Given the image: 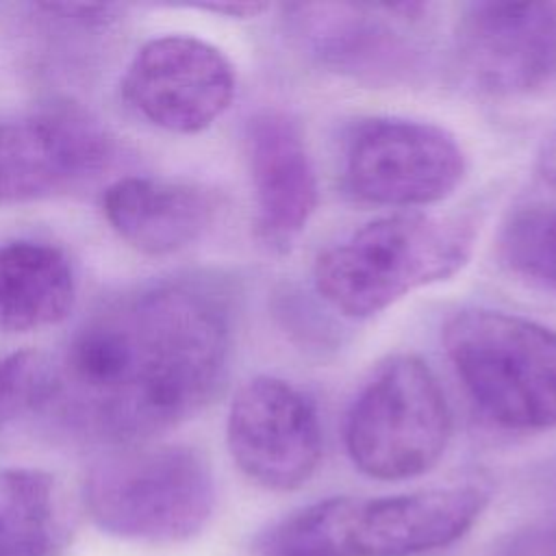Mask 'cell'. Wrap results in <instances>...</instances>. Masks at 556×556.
Segmentation results:
<instances>
[{
	"instance_id": "8992f818",
	"label": "cell",
	"mask_w": 556,
	"mask_h": 556,
	"mask_svg": "<svg viewBox=\"0 0 556 556\" xmlns=\"http://www.w3.org/2000/svg\"><path fill=\"white\" fill-rule=\"evenodd\" d=\"M465 154L445 128L406 117H367L348 135L343 180L363 202L415 208L460 185Z\"/></svg>"
},
{
	"instance_id": "3957f363",
	"label": "cell",
	"mask_w": 556,
	"mask_h": 556,
	"mask_svg": "<svg viewBox=\"0 0 556 556\" xmlns=\"http://www.w3.org/2000/svg\"><path fill=\"white\" fill-rule=\"evenodd\" d=\"M93 523L124 541L172 545L193 539L215 508L208 460L189 445H119L100 456L85 478Z\"/></svg>"
},
{
	"instance_id": "ac0fdd59",
	"label": "cell",
	"mask_w": 556,
	"mask_h": 556,
	"mask_svg": "<svg viewBox=\"0 0 556 556\" xmlns=\"http://www.w3.org/2000/svg\"><path fill=\"white\" fill-rule=\"evenodd\" d=\"M50 363L33 350L0 358V430L28 410L41 408L48 391Z\"/></svg>"
},
{
	"instance_id": "ba28073f",
	"label": "cell",
	"mask_w": 556,
	"mask_h": 556,
	"mask_svg": "<svg viewBox=\"0 0 556 556\" xmlns=\"http://www.w3.org/2000/svg\"><path fill=\"white\" fill-rule=\"evenodd\" d=\"M226 443L241 473L269 491L306 484L324 450L313 402L276 376H256L235 393Z\"/></svg>"
},
{
	"instance_id": "7c38bea8",
	"label": "cell",
	"mask_w": 556,
	"mask_h": 556,
	"mask_svg": "<svg viewBox=\"0 0 556 556\" xmlns=\"http://www.w3.org/2000/svg\"><path fill=\"white\" fill-rule=\"evenodd\" d=\"M289 24L308 56L356 78H393L406 72L417 52L408 28L428 7L400 4H293Z\"/></svg>"
},
{
	"instance_id": "30bf717a",
	"label": "cell",
	"mask_w": 556,
	"mask_h": 556,
	"mask_svg": "<svg viewBox=\"0 0 556 556\" xmlns=\"http://www.w3.org/2000/svg\"><path fill=\"white\" fill-rule=\"evenodd\" d=\"M480 482L384 497L337 495L345 556H415L458 541L489 506Z\"/></svg>"
},
{
	"instance_id": "4fadbf2b",
	"label": "cell",
	"mask_w": 556,
	"mask_h": 556,
	"mask_svg": "<svg viewBox=\"0 0 556 556\" xmlns=\"http://www.w3.org/2000/svg\"><path fill=\"white\" fill-rule=\"evenodd\" d=\"M256 235L285 252L306 228L319 204V187L298 122L278 109L256 111L243 130Z\"/></svg>"
},
{
	"instance_id": "2e32d148",
	"label": "cell",
	"mask_w": 556,
	"mask_h": 556,
	"mask_svg": "<svg viewBox=\"0 0 556 556\" xmlns=\"http://www.w3.org/2000/svg\"><path fill=\"white\" fill-rule=\"evenodd\" d=\"M56 482L39 469H0V556H54L65 545Z\"/></svg>"
},
{
	"instance_id": "9a60e30c",
	"label": "cell",
	"mask_w": 556,
	"mask_h": 556,
	"mask_svg": "<svg viewBox=\"0 0 556 556\" xmlns=\"http://www.w3.org/2000/svg\"><path fill=\"white\" fill-rule=\"evenodd\" d=\"M76 300L70 258L43 241L0 245V328L30 332L63 321Z\"/></svg>"
},
{
	"instance_id": "277c9868",
	"label": "cell",
	"mask_w": 556,
	"mask_h": 556,
	"mask_svg": "<svg viewBox=\"0 0 556 556\" xmlns=\"http://www.w3.org/2000/svg\"><path fill=\"white\" fill-rule=\"evenodd\" d=\"M445 354L476 408L513 432L556 428V330L495 308L443 326Z\"/></svg>"
},
{
	"instance_id": "6da1fadb",
	"label": "cell",
	"mask_w": 556,
	"mask_h": 556,
	"mask_svg": "<svg viewBox=\"0 0 556 556\" xmlns=\"http://www.w3.org/2000/svg\"><path fill=\"white\" fill-rule=\"evenodd\" d=\"M232 289L163 278L96 306L50 363L41 410L76 437L137 445L202 410L232 354Z\"/></svg>"
},
{
	"instance_id": "5b68a950",
	"label": "cell",
	"mask_w": 556,
	"mask_h": 556,
	"mask_svg": "<svg viewBox=\"0 0 556 556\" xmlns=\"http://www.w3.org/2000/svg\"><path fill=\"white\" fill-rule=\"evenodd\" d=\"M452 413L445 393L415 354L380 363L345 417V450L354 467L384 482L430 471L447 450Z\"/></svg>"
},
{
	"instance_id": "d6986e66",
	"label": "cell",
	"mask_w": 556,
	"mask_h": 556,
	"mask_svg": "<svg viewBox=\"0 0 556 556\" xmlns=\"http://www.w3.org/2000/svg\"><path fill=\"white\" fill-rule=\"evenodd\" d=\"M491 556H556V526L530 523L504 534Z\"/></svg>"
},
{
	"instance_id": "5bb4252c",
	"label": "cell",
	"mask_w": 556,
	"mask_h": 556,
	"mask_svg": "<svg viewBox=\"0 0 556 556\" xmlns=\"http://www.w3.org/2000/svg\"><path fill=\"white\" fill-rule=\"evenodd\" d=\"M102 211L128 245L165 256L191 245L211 228L219 200L193 182L128 176L106 187Z\"/></svg>"
},
{
	"instance_id": "8fae6325",
	"label": "cell",
	"mask_w": 556,
	"mask_h": 556,
	"mask_svg": "<svg viewBox=\"0 0 556 556\" xmlns=\"http://www.w3.org/2000/svg\"><path fill=\"white\" fill-rule=\"evenodd\" d=\"M456 50L482 91L528 93L556 76V2L465 4Z\"/></svg>"
},
{
	"instance_id": "7a4b0ae2",
	"label": "cell",
	"mask_w": 556,
	"mask_h": 556,
	"mask_svg": "<svg viewBox=\"0 0 556 556\" xmlns=\"http://www.w3.org/2000/svg\"><path fill=\"white\" fill-rule=\"evenodd\" d=\"M471 248L469 222L402 211L371 219L319 252L313 282L334 311L365 319L458 274Z\"/></svg>"
},
{
	"instance_id": "44dd1931",
	"label": "cell",
	"mask_w": 556,
	"mask_h": 556,
	"mask_svg": "<svg viewBox=\"0 0 556 556\" xmlns=\"http://www.w3.org/2000/svg\"><path fill=\"white\" fill-rule=\"evenodd\" d=\"M536 172L547 187L556 189V130L543 141L536 154Z\"/></svg>"
},
{
	"instance_id": "9c48e42d",
	"label": "cell",
	"mask_w": 556,
	"mask_h": 556,
	"mask_svg": "<svg viewBox=\"0 0 556 556\" xmlns=\"http://www.w3.org/2000/svg\"><path fill=\"white\" fill-rule=\"evenodd\" d=\"M113 137L70 104L0 119V204L80 187L113 161Z\"/></svg>"
},
{
	"instance_id": "52a82bcc",
	"label": "cell",
	"mask_w": 556,
	"mask_h": 556,
	"mask_svg": "<svg viewBox=\"0 0 556 556\" xmlns=\"http://www.w3.org/2000/svg\"><path fill=\"white\" fill-rule=\"evenodd\" d=\"M235 67L213 43L193 35H163L146 41L122 78L126 104L156 128L193 135L230 106Z\"/></svg>"
},
{
	"instance_id": "ffe728a7",
	"label": "cell",
	"mask_w": 556,
	"mask_h": 556,
	"mask_svg": "<svg viewBox=\"0 0 556 556\" xmlns=\"http://www.w3.org/2000/svg\"><path fill=\"white\" fill-rule=\"evenodd\" d=\"M189 7L219 13L226 17H256L258 13H263L267 9V4H263V2H195Z\"/></svg>"
},
{
	"instance_id": "e0dca14e",
	"label": "cell",
	"mask_w": 556,
	"mask_h": 556,
	"mask_svg": "<svg viewBox=\"0 0 556 556\" xmlns=\"http://www.w3.org/2000/svg\"><path fill=\"white\" fill-rule=\"evenodd\" d=\"M497 252L510 274L556 291V206L517 211L500 232Z\"/></svg>"
}]
</instances>
